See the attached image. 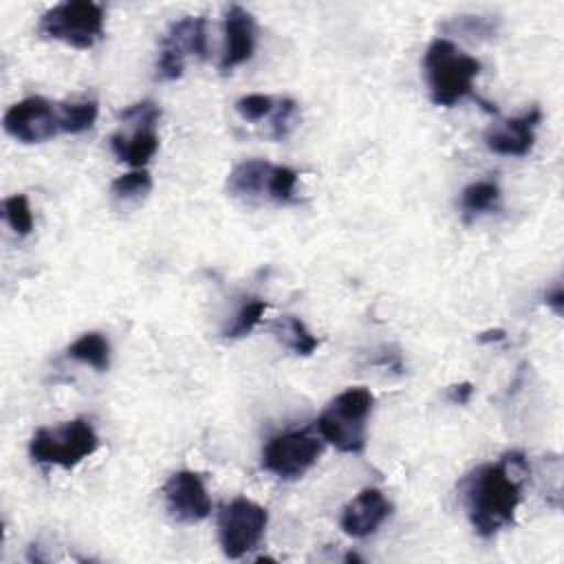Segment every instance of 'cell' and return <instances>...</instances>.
I'll list each match as a JSON object with an SVG mask.
<instances>
[{
	"label": "cell",
	"instance_id": "obj_28",
	"mask_svg": "<svg viewBox=\"0 0 564 564\" xmlns=\"http://www.w3.org/2000/svg\"><path fill=\"white\" fill-rule=\"evenodd\" d=\"M505 339V330L496 328V330H485L478 335V341H502Z\"/></svg>",
	"mask_w": 564,
	"mask_h": 564
},
{
	"label": "cell",
	"instance_id": "obj_4",
	"mask_svg": "<svg viewBox=\"0 0 564 564\" xmlns=\"http://www.w3.org/2000/svg\"><path fill=\"white\" fill-rule=\"evenodd\" d=\"M99 436L86 419H73L55 427H40L29 443V454L40 465H57L73 469L95 454Z\"/></svg>",
	"mask_w": 564,
	"mask_h": 564
},
{
	"label": "cell",
	"instance_id": "obj_18",
	"mask_svg": "<svg viewBox=\"0 0 564 564\" xmlns=\"http://www.w3.org/2000/svg\"><path fill=\"white\" fill-rule=\"evenodd\" d=\"M66 355L70 359L93 366L99 372H106L110 368V341L106 339V335H101L97 330H90V333H84L82 337H77L68 346Z\"/></svg>",
	"mask_w": 564,
	"mask_h": 564
},
{
	"label": "cell",
	"instance_id": "obj_10",
	"mask_svg": "<svg viewBox=\"0 0 564 564\" xmlns=\"http://www.w3.org/2000/svg\"><path fill=\"white\" fill-rule=\"evenodd\" d=\"M163 496L167 511L181 522H200L212 513L205 482L192 469L174 471L163 485Z\"/></svg>",
	"mask_w": 564,
	"mask_h": 564
},
{
	"label": "cell",
	"instance_id": "obj_24",
	"mask_svg": "<svg viewBox=\"0 0 564 564\" xmlns=\"http://www.w3.org/2000/svg\"><path fill=\"white\" fill-rule=\"evenodd\" d=\"M273 108H275L273 97L262 95V93H251L236 101V110L245 121H260V119L269 117L273 112Z\"/></svg>",
	"mask_w": 564,
	"mask_h": 564
},
{
	"label": "cell",
	"instance_id": "obj_17",
	"mask_svg": "<svg viewBox=\"0 0 564 564\" xmlns=\"http://www.w3.org/2000/svg\"><path fill=\"white\" fill-rule=\"evenodd\" d=\"M271 333L280 344L291 348L295 355L308 357L319 346V339L306 328V324L295 315H282L271 324Z\"/></svg>",
	"mask_w": 564,
	"mask_h": 564
},
{
	"label": "cell",
	"instance_id": "obj_26",
	"mask_svg": "<svg viewBox=\"0 0 564 564\" xmlns=\"http://www.w3.org/2000/svg\"><path fill=\"white\" fill-rule=\"evenodd\" d=\"M447 394H449V401H454L458 405H465V403H469V399L474 394V386L469 381H463V383L452 386Z\"/></svg>",
	"mask_w": 564,
	"mask_h": 564
},
{
	"label": "cell",
	"instance_id": "obj_6",
	"mask_svg": "<svg viewBox=\"0 0 564 564\" xmlns=\"http://www.w3.org/2000/svg\"><path fill=\"white\" fill-rule=\"evenodd\" d=\"M269 513L249 498H234L218 511V540L229 560L247 555L264 538Z\"/></svg>",
	"mask_w": 564,
	"mask_h": 564
},
{
	"label": "cell",
	"instance_id": "obj_2",
	"mask_svg": "<svg viewBox=\"0 0 564 564\" xmlns=\"http://www.w3.org/2000/svg\"><path fill=\"white\" fill-rule=\"evenodd\" d=\"M430 99L436 106H454L471 93L474 79L480 73V62L460 51L452 40L436 37L423 57Z\"/></svg>",
	"mask_w": 564,
	"mask_h": 564
},
{
	"label": "cell",
	"instance_id": "obj_7",
	"mask_svg": "<svg viewBox=\"0 0 564 564\" xmlns=\"http://www.w3.org/2000/svg\"><path fill=\"white\" fill-rule=\"evenodd\" d=\"M187 57H207V22L200 15H187L170 24L161 40L156 57V77L163 82L178 79L185 73Z\"/></svg>",
	"mask_w": 564,
	"mask_h": 564
},
{
	"label": "cell",
	"instance_id": "obj_14",
	"mask_svg": "<svg viewBox=\"0 0 564 564\" xmlns=\"http://www.w3.org/2000/svg\"><path fill=\"white\" fill-rule=\"evenodd\" d=\"M273 163L264 159H247L238 163L227 176V192L245 203L269 200V178Z\"/></svg>",
	"mask_w": 564,
	"mask_h": 564
},
{
	"label": "cell",
	"instance_id": "obj_16",
	"mask_svg": "<svg viewBox=\"0 0 564 564\" xmlns=\"http://www.w3.org/2000/svg\"><path fill=\"white\" fill-rule=\"evenodd\" d=\"M498 205H500V187L494 181H476L460 192V214L465 223H471L478 216L498 209Z\"/></svg>",
	"mask_w": 564,
	"mask_h": 564
},
{
	"label": "cell",
	"instance_id": "obj_29",
	"mask_svg": "<svg viewBox=\"0 0 564 564\" xmlns=\"http://www.w3.org/2000/svg\"><path fill=\"white\" fill-rule=\"evenodd\" d=\"M346 562H361V557L355 555V553H348V555H346Z\"/></svg>",
	"mask_w": 564,
	"mask_h": 564
},
{
	"label": "cell",
	"instance_id": "obj_19",
	"mask_svg": "<svg viewBox=\"0 0 564 564\" xmlns=\"http://www.w3.org/2000/svg\"><path fill=\"white\" fill-rule=\"evenodd\" d=\"M99 106L97 101H59V117H62V132L66 134H82L90 130L97 121Z\"/></svg>",
	"mask_w": 564,
	"mask_h": 564
},
{
	"label": "cell",
	"instance_id": "obj_1",
	"mask_svg": "<svg viewBox=\"0 0 564 564\" xmlns=\"http://www.w3.org/2000/svg\"><path fill=\"white\" fill-rule=\"evenodd\" d=\"M524 458L518 452L505 454L500 463H485L463 480L467 518L480 538H494L513 522L522 500Z\"/></svg>",
	"mask_w": 564,
	"mask_h": 564
},
{
	"label": "cell",
	"instance_id": "obj_12",
	"mask_svg": "<svg viewBox=\"0 0 564 564\" xmlns=\"http://www.w3.org/2000/svg\"><path fill=\"white\" fill-rule=\"evenodd\" d=\"M390 513V500L377 487H366L344 507L339 527L344 529L346 535L364 540L372 535L388 520Z\"/></svg>",
	"mask_w": 564,
	"mask_h": 564
},
{
	"label": "cell",
	"instance_id": "obj_23",
	"mask_svg": "<svg viewBox=\"0 0 564 564\" xmlns=\"http://www.w3.org/2000/svg\"><path fill=\"white\" fill-rule=\"evenodd\" d=\"M4 218L18 236H29L33 229V214L24 194H13L4 200Z\"/></svg>",
	"mask_w": 564,
	"mask_h": 564
},
{
	"label": "cell",
	"instance_id": "obj_20",
	"mask_svg": "<svg viewBox=\"0 0 564 564\" xmlns=\"http://www.w3.org/2000/svg\"><path fill=\"white\" fill-rule=\"evenodd\" d=\"M264 311H267V302H264V300H260V297H249V300L238 308L234 322L223 330V335L229 337V339H240V337L249 335V333L260 324Z\"/></svg>",
	"mask_w": 564,
	"mask_h": 564
},
{
	"label": "cell",
	"instance_id": "obj_3",
	"mask_svg": "<svg viewBox=\"0 0 564 564\" xmlns=\"http://www.w3.org/2000/svg\"><path fill=\"white\" fill-rule=\"evenodd\" d=\"M375 397L368 388H348L337 394L315 421L322 441L344 454H359L366 447V421L372 412Z\"/></svg>",
	"mask_w": 564,
	"mask_h": 564
},
{
	"label": "cell",
	"instance_id": "obj_13",
	"mask_svg": "<svg viewBox=\"0 0 564 564\" xmlns=\"http://www.w3.org/2000/svg\"><path fill=\"white\" fill-rule=\"evenodd\" d=\"M256 51V20L253 15L234 4L225 11V46L218 62L220 73H229L236 66L251 59Z\"/></svg>",
	"mask_w": 564,
	"mask_h": 564
},
{
	"label": "cell",
	"instance_id": "obj_22",
	"mask_svg": "<svg viewBox=\"0 0 564 564\" xmlns=\"http://www.w3.org/2000/svg\"><path fill=\"white\" fill-rule=\"evenodd\" d=\"M295 185L297 172L286 165H273L269 178V200L278 205H289L295 200Z\"/></svg>",
	"mask_w": 564,
	"mask_h": 564
},
{
	"label": "cell",
	"instance_id": "obj_8",
	"mask_svg": "<svg viewBox=\"0 0 564 564\" xmlns=\"http://www.w3.org/2000/svg\"><path fill=\"white\" fill-rule=\"evenodd\" d=\"M322 438L306 430H293L271 436L262 449V467L282 480H295L304 476L322 456Z\"/></svg>",
	"mask_w": 564,
	"mask_h": 564
},
{
	"label": "cell",
	"instance_id": "obj_15",
	"mask_svg": "<svg viewBox=\"0 0 564 564\" xmlns=\"http://www.w3.org/2000/svg\"><path fill=\"white\" fill-rule=\"evenodd\" d=\"M139 123L132 134L115 132L110 134V150L119 161L130 163L132 167L141 170L159 150V134L154 132L152 121H134Z\"/></svg>",
	"mask_w": 564,
	"mask_h": 564
},
{
	"label": "cell",
	"instance_id": "obj_27",
	"mask_svg": "<svg viewBox=\"0 0 564 564\" xmlns=\"http://www.w3.org/2000/svg\"><path fill=\"white\" fill-rule=\"evenodd\" d=\"M544 302H546V306L553 308L555 315H562V308H564V291H562V286L560 284L553 286V291H549L544 295Z\"/></svg>",
	"mask_w": 564,
	"mask_h": 564
},
{
	"label": "cell",
	"instance_id": "obj_11",
	"mask_svg": "<svg viewBox=\"0 0 564 564\" xmlns=\"http://www.w3.org/2000/svg\"><path fill=\"white\" fill-rule=\"evenodd\" d=\"M542 121V110L533 106L520 117L505 119L485 132V145L502 156H524L535 143V128Z\"/></svg>",
	"mask_w": 564,
	"mask_h": 564
},
{
	"label": "cell",
	"instance_id": "obj_9",
	"mask_svg": "<svg viewBox=\"0 0 564 564\" xmlns=\"http://www.w3.org/2000/svg\"><path fill=\"white\" fill-rule=\"evenodd\" d=\"M2 126L7 134L22 143H44L62 132L59 101H48L37 95L26 97L4 112Z\"/></svg>",
	"mask_w": 564,
	"mask_h": 564
},
{
	"label": "cell",
	"instance_id": "obj_25",
	"mask_svg": "<svg viewBox=\"0 0 564 564\" xmlns=\"http://www.w3.org/2000/svg\"><path fill=\"white\" fill-rule=\"evenodd\" d=\"M295 117H297V101L291 97L280 99L271 112V137L284 139L291 132Z\"/></svg>",
	"mask_w": 564,
	"mask_h": 564
},
{
	"label": "cell",
	"instance_id": "obj_5",
	"mask_svg": "<svg viewBox=\"0 0 564 564\" xmlns=\"http://www.w3.org/2000/svg\"><path fill=\"white\" fill-rule=\"evenodd\" d=\"M104 9L97 2L68 0L42 13L37 33L84 51L104 37Z\"/></svg>",
	"mask_w": 564,
	"mask_h": 564
},
{
	"label": "cell",
	"instance_id": "obj_21",
	"mask_svg": "<svg viewBox=\"0 0 564 564\" xmlns=\"http://www.w3.org/2000/svg\"><path fill=\"white\" fill-rule=\"evenodd\" d=\"M152 189V176L148 170H132L126 172L121 176H117L110 183V192L121 198V200H130V198H141Z\"/></svg>",
	"mask_w": 564,
	"mask_h": 564
}]
</instances>
